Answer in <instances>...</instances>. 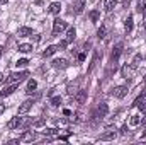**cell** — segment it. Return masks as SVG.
Returning a JSON list of instances; mask_svg holds the SVG:
<instances>
[{
	"label": "cell",
	"instance_id": "cell-8",
	"mask_svg": "<svg viewBox=\"0 0 146 145\" xmlns=\"http://www.w3.org/2000/svg\"><path fill=\"white\" fill-rule=\"evenodd\" d=\"M83 7H85V0H76V2H73V5H72V12L73 14H82Z\"/></svg>",
	"mask_w": 146,
	"mask_h": 145
},
{
	"label": "cell",
	"instance_id": "cell-26",
	"mask_svg": "<svg viewBox=\"0 0 146 145\" xmlns=\"http://www.w3.org/2000/svg\"><path fill=\"white\" fill-rule=\"evenodd\" d=\"M99 17H100V12H99V10H92V12H90V19H92L94 22H97Z\"/></svg>",
	"mask_w": 146,
	"mask_h": 145
},
{
	"label": "cell",
	"instance_id": "cell-11",
	"mask_svg": "<svg viewBox=\"0 0 146 145\" xmlns=\"http://www.w3.org/2000/svg\"><path fill=\"white\" fill-rule=\"evenodd\" d=\"M121 73H122L124 79H131V75L134 73V65H124L122 70H121Z\"/></svg>",
	"mask_w": 146,
	"mask_h": 145
},
{
	"label": "cell",
	"instance_id": "cell-18",
	"mask_svg": "<svg viewBox=\"0 0 146 145\" xmlns=\"http://www.w3.org/2000/svg\"><path fill=\"white\" fill-rule=\"evenodd\" d=\"M58 50H60L58 46H48V48H46V50L42 51V56H51V55H54V53H56Z\"/></svg>",
	"mask_w": 146,
	"mask_h": 145
},
{
	"label": "cell",
	"instance_id": "cell-39",
	"mask_svg": "<svg viewBox=\"0 0 146 145\" xmlns=\"http://www.w3.org/2000/svg\"><path fill=\"white\" fill-rule=\"evenodd\" d=\"M7 2H9V0H0V3H7Z\"/></svg>",
	"mask_w": 146,
	"mask_h": 145
},
{
	"label": "cell",
	"instance_id": "cell-42",
	"mask_svg": "<svg viewBox=\"0 0 146 145\" xmlns=\"http://www.w3.org/2000/svg\"><path fill=\"white\" fill-rule=\"evenodd\" d=\"M145 82H146V77H145Z\"/></svg>",
	"mask_w": 146,
	"mask_h": 145
},
{
	"label": "cell",
	"instance_id": "cell-23",
	"mask_svg": "<svg viewBox=\"0 0 146 145\" xmlns=\"http://www.w3.org/2000/svg\"><path fill=\"white\" fill-rule=\"evenodd\" d=\"M19 51L21 53H29V51H33V44H19Z\"/></svg>",
	"mask_w": 146,
	"mask_h": 145
},
{
	"label": "cell",
	"instance_id": "cell-3",
	"mask_svg": "<svg viewBox=\"0 0 146 145\" xmlns=\"http://www.w3.org/2000/svg\"><path fill=\"white\" fill-rule=\"evenodd\" d=\"M127 87L126 85H117V87H114L112 89V96L114 97H117V99H122V97H126L127 96Z\"/></svg>",
	"mask_w": 146,
	"mask_h": 145
},
{
	"label": "cell",
	"instance_id": "cell-36",
	"mask_svg": "<svg viewBox=\"0 0 146 145\" xmlns=\"http://www.w3.org/2000/svg\"><path fill=\"white\" fill-rule=\"evenodd\" d=\"M3 111H5V104H0V114H2Z\"/></svg>",
	"mask_w": 146,
	"mask_h": 145
},
{
	"label": "cell",
	"instance_id": "cell-21",
	"mask_svg": "<svg viewBox=\"0 0 146 145\" xmlns=\"http://www.w3.org/2000/svg\"><path fill=\"white\" fill-rule=\"evenodd\" d=\"M36 87H37L36 80H29V82H27V91H26V92H27V94H33V92L36 91Z\"/></svg>",
	"mask_w": 146,
	"mask_h": 145
},
{
	"label": "cell",
	"instance_id": "cell-15",
	"mask_svg": "<svg viewBox=\"0 0 146 145\" xmlns=\"http://www.w3.org/2000/svg\"><path fill=\"white\" fill-rule=\"evenodd\" d=\"M114 138H115V132H114V130H107L106 133H102V135H100V140H102V142L114 140Z\"/></svg>",
	"mask_w": 146,
	"mask_h": 145
},
{
	"label": "cell",
	"instance_id": "cell-14",
	"mask_svg": "<svg viewBox=\"0 0 146 145\" xmlns=\"http://www.w3.org/2000/svg\"><path fill=\"white\" fill-rule=\"evenodd\" d=\"M60 10H61V3H60V2H53V3H49V9H48L49 14L56 15V14H60Z\"/></svg>",
	"mask_w": 146,
	"mask_h": 145
},
{
	"label": "cell",
	"instance_id": "cell-7",
	"mask_svg": "<svg viewBox=\"0 0 146 145\" xmlns=\"http://www.w3.org/2000/svg\"><path fill=\"white\" fill-rule=\"evenodd\" d=\"M33 104H34V101H33V99L24 101V103L19 106V114H26V113H29V111H31V108H33Z\"/></svg>",
	"mask_w": 146,
	"mask_h": 145
},
{
	"label": "cell",
	"instance_id": "cell-16",
	"mask_svg": "<svg viewBox=\"0 0 146 145\" xmlns=\"http://www.w3.org/2000/svg\"><path fill=\"white\" fill-rule=\"evenodd\" d=\"M42 135L48 137V138H58V130H54V128H46V130L42 132Z\"/></svg>",
	"mask_w": 146,
	"mask_h": 145
},
{
	"label": "cell",
	"instance_id": "cell-40",
	"mask_svg": "<svg viewBox=\"0 0 146 145\" xmlns=\"http://www.w3.org/2000/svg\"><path fill=\"white\" fill-rule=\"evenodd\" d=\"M2 53H3V48H2V46H0V56H2Z\"/></svg>",
	"mask_w": 146,
	"mask_h": 145
},
{
	"label": "cell",
	"instance_id": "cell-5",
	"mask_svg": "<svg viewBox=\"0 0 146 145\" xmlns=\"http://www.w3.org/2000/svg\"><path fill=\"white\" fill-rule=\"evenodd\" d=\"M19 138H21V142H33V140H36L37 138V133L36 132H33V130H29V132H24Z\"/></svg>",
	"mask_w": 146,
	"mask_h": 145
},
{
	"label": "cell",
	"instance_id": "cell-10",
	"mask_svg": "<svg viewBox=\"0 0 146 145\" xmlns=\"http://www.w3.org/2000/svg\"><path fill=\"white\" fill-rule=\"evenodd\" d=\"M21 125H22V118L15 116V118H12V119L7 123V128H9V130H14V128H19Z\"/></svg>",
	"mask_w": 146,
	"mask_h": 145
},
{
	"label": "cell",
	"instance_id": "cell-4",
	"mask_svg": "<svg viewBox=\"0 0 146 145\" xmlns=\"http://www.w3.org/2000/svg\"><path fill=\"white\" fill-rule=\"evenodd\" d=\"M107 111H109L107 104H106V103H100V104H99V108H97V111L92 114V118H97V119H99V118H104V116L107 114Z\"/></svg>",
	"mask_w": 146,
	"mask_h": 145
},
{
	"label": "cell",
	"instance_id": "cell-31",
	"mask_svg": "<svg viewBox=\"0 0 146 145\" xmlns=\"http://www.w3.org/2000/svg\"><path fill=\"white\" fill-rule=\"evenodd\" d=\"M66 46H68V41H66V39L60 41V44H58V48H66Z\"/></svg>",
	"mask_w": 146,
	"mask_h": 145
},
{
	"label": "cell",
	"instance_id": "cell-32",
	"mask_svg": "<svg viewBox=\"0 0 146 145\" xmlns=\"http://www.w3.org/2000/svg\"><path fill=\"white\" fill-rule=\"evenodd\" d=\"M127 133V125H122L121 126V135H126Z\"/></svg>",
	"mask_w": 146,
	"mask_h": 145
},
{
	"label": "cell",
	"instance_id": "cell-20",
	"mask_svg": "<svg viewBox=\"0 0 146 145\" xmlns=\"http://www.w3.org/2000/svg\"><path fill=\"white\" fill-rule=\"evenodd\" d=\"M115 3H117V0H106V2H104V9H106V12H110V10H114Z\"/></svg>",
	"mask_w": 146,
	"mask_h": 145
},
{
	"label": "cell",
	"instance_id": "cell-24",
	"mask_svg": "<svg viewBox=\"0 0 146 145\" xmlns=\"http://www.w3.org/2000/svg\"><path fill=\"white\" fill-rule=\"evenodd\" d=\"M75 34H76V31H75L73 28H70V29L66 31V41H68V43H72L73 39H75Z\"/></svg>",
	"mask_w": 146,
	"mask_h": 145
},
{
	"label": "cell",
	"instance_id": "cell-41",
	"mask_svg": "<svg viewBox=\"0 0 146 145\" xmlns=\"http://www.w3.org/2000/svg\"><path fill=\"white\" fill-rule=\"evenodd\" d=\"M2 79H3V75H2V72H0V80H2Z\"/></svg>",
	"mask_w": 146,
	"mask_h": 145
},
{
	"label": "cell",
	"instance_id": "cell-33",
	"mask_svg": "<svg viewBox=\"0 0 146 145\" xmlns=\"http://www.w3.org/2000/svg\"><path fill=\"white\" fill-rule=\"evenodd\" d=\"M58 138L63 140V142H68V135H58Z\"/></svg>",
	"mask_w": 146,
	"mask_h": 145
},
{
	"label": "cell",
	"instance_id": "cell-25",
	"mask_svg": "<svg viewBox=\"0 0 146 145\" xmlns=\"http://www.w3.org/2000/svg\"><path fill=\"white\" fill-rule=\"evenodd\" d=\"M106 34H107L106 26H100V28H99V31H97V36L100 38V39H104V38H106Z\"/></svg>",
	"mask_w": 146,
	"mask_h": 145
},
{
	"label": "cell",
	"instance_id": "cell-13",
	"mask_svg": "<svg viewBox=\"0 0 146 145\" xmlns=\"http://www.w3.org/2000/svg\"><path fill=\"white\" fill-rule=\"evenodd\" d=\"M17 36H19V38L33 36V29H31V28H26V26H22V28H19V29H17Z\"/></svg>",
	"mask_w": 146,
	"mask_h": 145
},
{
	"label": "cell",
	"instance_id": "cell-1",
	"mask_svg": "<svg viewBox=\"0 0 146 145\" xmlns=\"http://www.w3.org/2000/svg\"><path fill=\"white\" fill-rule=\"evenodd\" d=\"M66 26H68V24H66L63 19H60V17H58V19H54V21H53V36H56V34L63 33V31L66 29Z\"/></svg>",
	"mask_w": 146,
	"mask_h": 145
},
{
	"label": "cell",
	"instance_id": "cell-34",
	"mask_svg": "<svg viewBox=\"0 0 146 145\" xmlns=\"http://www.w3.org/2000/svg\"><path fill=\"white\" fill-rule=\"evenodd\" d=\"M129 3H131V0H122V5H124V7H126V9H127V7H129Z\"/></svg>",
	"mask_w": 146,
	"mask_h": 145
},
{
	"label": "cell",
	"instance_id": "cell-19",
	"mask_svg": "<svg viewBox=\"0 0 146 145\" xmlns=\"http://www.w3.org/2000/svg\"><path fill=\"white\" fill-rule=\"evenodd\" d=\"M87 101V91H78V94H76V103L78 104H83Z\"/></svg>",
	"mask_w": 146,
	"mask_h": 145
},
{
	"label": "cell",
	"instance_id": "cell-17",
	"mask_svg": "<svg viewBox=\"0 0 146 145\" xmlns=\"http://www.w3.org/2000/svg\"><path fill=\"white\" fill-rule=\"evenodd\" d=\"M133 15H127V19H126V22H124V29H126V33H131L133 31Z\"/></svg>",
	"mask_w": 146,
	"mask_h": 145
},
{
	"label": "cell",
	"instance_id": "cell-30",
	"mask_svg": "<svg viewBox=\"0 0 146 145\" xmlns=\"http://www.w3.org/2000/svg\"><path fill=\"white\" fill-rule=\"evenodd\" d=\"M70 121H73V123H78V121H80V119H78V113L70 114Z\"/></svg>",
	"mask_w": 146,
	"mask_h": 145
},
{
	"label": "cell",
	"instance_id": "cell-6",
	"mask_svg": "<svg viewBox=\"0 0 146 145\" xmlns=\"http://www.w3.org/2000/svg\"><path fill=\"white\" fill-rule=\"evenodd\" d=\"M53 67L58 68V70H65V68L70 67V63H68V60H65V58H56V60L53 62Z\"/></svg>",
	"mask_w": 146,
	"mask_h": 145
},
{
	"label": "cell",
	"instance_id": "cell-9",
	"mask_svg": "<svg viewBox=\"0 0 146 145\" xmlns=\"http://www.w3.org/2000/svg\"><path fill=\"white\" fill-rule=\"evenodd\" d=\"M121 51H122V46H121V44H117V46L114 48L112 55H110V62H112L114 65L117 63V60H119V56H121Z\"/></svg>",
	"mask_w": 146,
	"mask_h": 145
},
{
	"label": "cell",
	"instance_id": "cell-28",
	"mask_svg": "<svg viewBox=\"0 0 146 145\" xmlns=\"http://www.w3.org/2000/svg\"><path fill=\"white\" fill-rule=\"evenodd\" d=\"M15 65H17V67H27V65H29V60H27V58H21Z\"/></svg>",
	"mask_w": 146,
	"mask_h": 145
},
{
	"label": "cell",
	"instance_id": "cell-37",
	"mask_svg": "<svg viewBox=\"0 0 146 145\" xmlns=\"http://www.w3.org/2000/svg\"><path fill=\"white\" fill-rule=\"evenodd\" d=\"M143 29H146V17H145V21H143Z\"/></svg>",
	"mask_w": 146,
	"mask_h": 145
},
{
	"label": "cell",
	"instance_id": "cell-12",
	"mask_svg": "<svg viewBox=\"0 0 146 145\" xmlns=\"http://www.w3.org/2000/svg\"><path fill=\"white\" fill-rule=\"evenodd\" d=\"M15 89H17V84H15V82H14L12 85H7L5 89H2V91H0V97H5V96H10V94H12V92H14Z\"/></svg>",
	"mask_w": 146,
	"mask_h": 145
},
{
	"label": "cell",
	"instance_id": "cell-38",
	"mask_svg": "<svg viewBox=\"0 0 146 145\" xmlns=\"http://www.w3.org/2000/svg\"><path fill=\"white\" fill-rule=\"evenodd\" d=\"M145 137H146V130L143 132V133H141V138H145Z\"/></svg>",
	"mask_w": 146,
	"mask_h": 145
},
{
	"label": "cell",
	"instance_id": "cell-35",
	"mask_svg": "<svg viewBox=\"0 0 146 145\" xmlns=\"http://www.w3.org/2000/svg\"><path fill=\"white\" fill-rule=\"evenodd\" d=\"M78 60L83 62V60H85V53H80V55H78Z\"/></svg>",
	"mask_w": 146,
	"mask_h": 145
},
{
	"label": "cell",
	"instance_id": "cell-22",
	"mask_svg": "<svg viewBox=\"0 0 146 145\" xmlns=\"http://www.w3.org/2000/svg\"><path fill=\"white\" fill-rule=\"evenodd\" d=\"M129 125H131V126H138V125H141V116H138V114L131 116V119H129Z\"/></svg>",
	"mask_w": 146,
	"mask_h": 145
},
{
	"label": "cell",
	"instance_id": "cell-2",
	"mask_svg": "<svg viewBox=\"0 0 146 145\" xmlns=\"http://www.w3.org/2000/svg\"><path fill=\"white\" fill-rule=\"evenodd\" d=\"M27 77H29V72H15L7 79V82H15V84H19V82L26 80Z\"/></svg>",
	"mask_w": 146,
	"mask_h": 145
},
{
	"label": "cell",
	"instance_id": "cell-29",
	"mask_svg": "<svg viewBox=\"0 0 146 145\" xmlns=\"http://www.w3.org/2000/svg\"><path fill=\"white\" fill-rule=\"evenodd\" d=\"M51 104H53V106H56V108H58V106H61V97H60V96L53 97V99H51Z\"/></svg>",
	"mask_w": 146,
	"mask_h": 145
},
{
	"label": "cell",
	"instance_id": "cell-27",
	"mask_svg": "<svg viewBox=\"0 0 146 145\" xmlns=\"http://www.w3.org/2000/svg\"><path fill=\"white\" fill-rule=\"evenodd\" d=\"M44 123H46V119H44V118H39V119H34L33 126H36V128H39V126H42Z\"/></svg>",
	"mask_w": 146,
	"mask_h": 145
}]
</instances>
